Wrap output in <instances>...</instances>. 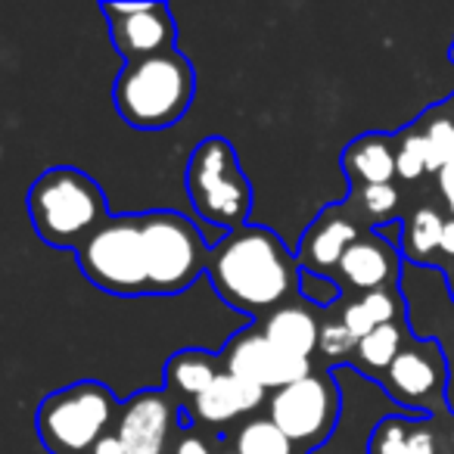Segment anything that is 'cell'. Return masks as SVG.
<instances>
[{"label": "cell", "instance_id": "cell-25", "mask_svg": "<svg viewBox=\"0 0 454 454\" xmlns=\"http://www.w3.org/2000/svg\"><path fill=\"white\" fill-rule=\"evenodd\" d=\"M427 175V146H423L420 125H408L398 134V177L402 181H417Z\"/></svg>", "mask_w": 454, "mask_h": 454}, {"label": "cell", "instance_id": "cell-32", "mask_svg": "<svg viewBox=\"0 0 454 454\" xmlns=\"http://www.w3.org/2000/svg\"><path fill=\"white\" fill-rule=\"evenodd\" d=\"M439 255L448 262H454V218L445 221V231H442V243H439Z\"/></svg>", "mask_w": 454, "mask_h": 454}, {"label": "cell", "instance_id": "cell-13", "mask_svg": "<svg viewBox=\"0 0 454 454\" xmlns=\"http://www.w3.org/2000/svg\"><path fill=\"white\" fill-rule=\"evenodd\" d=\"M402 247H395L392 240H386L380 231H364L358 240L348 247V253L342 255L340 268L333 278L342 286H352L361 296L373 290H389L398 286L404 274V255L398 253Z\"/></svg>", "mask_w": 454, "mask_h": 454}, {"label": "cell", "instance_id": "cell-28", "mask_svg": "<svg viewBox=\"0 0 454 454\" xmlns=\"http://www.w3.org/2000/svg\"><path fill=\"white\" fill-rule=\"evenodd\" d=\"M342 324L348 327V333L355 336V340H364V336H371L373 330H377V324H373V317L367 315V309L361 305V299H355V302H348L346 309H342Z\"/></svg>", "mask_w": 454, "mask_h": 454}, {"label": "cell", "instance_id": "cell-33", "mask_svg": "<svg viewBox=\"0 0 454 454\" xmlns=\"http://www.w3.org/2000/svg\"><path fill=\"white\" fill-rule=\"evenodd\" d=\"M445 442H448V454H454V414H451V427H445Z\"/></svg>", "mask_w": 454, "mask_h": 454}, {"label": "cell", "instance_id": "cell-30", "mask_svg": "<svg viewBox=\"0 0 454 454\" xmlns=\"http://www.w3.org/2000/svg\"><path fill=\"white\" fill-rule=\"evenodd\" d=\"M435 177H439V193H442V200H445L448 212H451V218H454V156L448 159V165Z\"/></svg>", "mask_w": 454, "mask_h": 454}, {"label": "cell", "instance_id": "cell-4", "mask_svg": "<svg viewBox=\"0 0 454 454\" xmlns=\"http://www.w3.org/2000/svg\"><path fill=\"white\" fill-rule=\"evenodd\" d=\"M184 187L193 212L215 231L234 234L249 224L253 184L243 175L234 144L221 134H212L193 146L184 168Z\"/></svg>", "mask_w": 454, "mask_h": 454}, {"label": "cell", "instance_id": "cell-14", "mask_svg": "<svg viewBox=\"0 0 454 454\" xmlns=\"http://www.w3.org/2000/svg\"><path fill=\"white\" fill-rule=\"evenodd\" d=\"M364 234V224L352 215V208L342 206H327L305 231L302 243H299V262L305 271L327 274L336 271L342 262V255L348 253L358 237Z\"/></svg>", "mask_w": 454, "mask_h": 454}, {"label": "cell", "instance_id": "cell-16", "mask_svg": "<svg viewBox=\"0 0 454 454\" xmlns=\"http://www.w3.org/2000/svg\"><path fill=\"white\" fill-rule=\"evenodd\" d=\"M340 168L348 181V190L392 184L398 177V134L367 131L355 137L342 150Z\"/></svg>", "mask_w": 454, "mask_h": 454}, {"label": "cell", "instance_id": "cell-1", "mask_svg": "<svg viewBox=\"0 0 454 454\" xmlns=\"http://www.w3.org/2000/svg\"><path fill=\"white\" fill-rule=\"evenodd\" d=\"M302 262L262 224H247L243 231L212 243L206 278L221 302L265 321L284 305L302 299Z\"/></svg>", "mask_w": 454, "mask_h": 454}, {"label": "cell", "instance_id": "cell-12", "mask_svg": "<svg viewBox=\"0 0 454 454\" xmlns=\"http://www.w3.org/2000/svg\"><path fill=\"white\" fill-rule=\"evenodd\" d=\"M184 404L168 389H140L121 404L119 433L125 454H165L175 429L181 427Z\"/></svg>", "mask_w": 454, "mask_h": 454}, {"label": "cell", "instance_id": "cell-29", "mask_svg": "<svg viewBox=\"0 0 454 454\" xmlns=\"http://www.w3.org/2000/svg\"><path fill=\"white\" fill-rule=\"evenodd\" d=\"M181 429H184V435L177 439L175 454H215L212 445H208V442L202 439L200 433H190L193 427H181Z\"/></svg>", "mask_w": 454, "mask_h": 454}, {"label": "cell", "instance_id": "cell-23", "mask_svg": "<svg viewBox=\"0 0 454 454\" xmlns=\"http://www.w3.org/2000/svg\"><path fill=\"white\" fill-rule=\"evenodd\" d=\"M237 454H296V445L278 429L271 417H255L243 423L234 435Z\"/></svg>", "mask_w": 454, "mask_h": 454}, {"label": "cell", "instance_id": "cell-24", "mask_svg": "<svg viewBox=\"0 0 454 454\" xmlns=\"http://www.w3.org/2000/svg\"><path fill=\"white\" fill-rule=\"evenodd\" d=\"M423 414H386L377 420L367 442V454H417L411 445V420Z\"/></svg>", "mask_w": 454, "mask_h": 454}, {"label": "cell", "instance_id": "cell-8", "mask_svg": "<svg viewBox=\"0 0 454 454\" xmlns=\"http://www.w3.org/2000/svg\"><path fill=\"white\" fill-rule=\"evenodd\" d=\"M268 417L278 429L302 448V454L317 451L333 439L342 417V389L333 371L309 373L299 383L271 392L268 398Z\"/></svg>", "mask_w": 454, "mask_h": 454}, {"label": "cell", "instance_id": "cell-34", "mask_svg": "<svg viewBox=\"0 0 454 454\" xmlns=\"http://www.w3.org/2000/svg\"><path fill=\"white\" fill-rule=\"evenodd\" d=\"M442 106H445V113H448V115H451V121H454V94H451V97H448V100H445V103H442Z\"/></svg>", "mask_w": 454, "mask_h": 454}, {"label": "cell", "instance_id": "cell-6", "mask_svg": "<svg viewBox=\"0 0 454 454\" xmlns=\"http://www.w3.org/2000/svg\"><path fill=\"white\" fill-rule=\"evenodd\" d=\"M146 243V271H150V296H177L190 290L206 274L212 243L202 231L175 208H150L140 212Z\"/></svg>", "mask_w": 454, "mask_h": 454}, {"label": "cell", "instance_id": "cell-9", "mask_svg": "<svg viewBox=\"0 0 454 454\" xmlns=\"http://www.w3.org/2000/svg\"><path fill=\"white\" fill-rule=\"evenodd\" d=\"M383 392L411 414H445L448 411V358L439 342L411 336L392 367L380 380Z\"/></svg>", "mask_w": 454, "mask_h": 454}, {"label": "cell", "instance_id": "cell-18", "mask_svg": "<svg viewBox=\"0 0 454 454\" xmlns=\"http://www.w3.org/2000/svg\"><path fill=\"white\" fill-rule=\"evenodd\" d=\"M259 327L274 346L284 348L293 358L311 361V355L317 352V342H321V321L302 302L284 305L274 315H268L265 321H259Z\"/></svg>", "mask_w": 454, "mask_h": 454}, {"label": "cell", "instance_id": "cell-27", "mask_svg": "<svg viewBox=\"0 0 454 454\" xmlns=\"http://www.w3.org/2000/svg\"><path fill=\"white\" fill-rule=\"evenodd\" d=\"M302 299L315 309H330L336 305V299H342V284L333 274L302 271Z\"/></svg>", "mask_w": 454, "mask_h": 454}, {"label": "cell", "instance_id": "cell-37", "mask_svg": "<svg viewBox=\"0 0 454 454\" xmlns=\"http://www.w3.org/2000/svg\"><path fill=\"white\" fill-rule=\"evenodd\" d=\"M224 454H237V451H224Z\"/></svg>", "mask_w": 454, "mask_h": 454}, {"label": "cell", "instance_id": "cell-17", "mask_svg": "<svg viewBox=\"0 0 454 454\" xmlns=\"http://www.w3.org/2000/svg\"><path fill=\"white\" fill-rule=\"evenodd\" d=\"M224 371L221 352H206V348H181L165 361V389L177 398V402L190 404L200 398L215 380Z\"/></svg>", "mask_w": 454, "mask_h": 454}, {"label": "cell", "instance_id": "cell-5", "mask_svg": "<svg viewBox=\"0 0 454 454\" xmlns=\"http://www.w3.org/2000/svg\"><path fill=\"white\" fill-rule=\"evenodd\" d=\"M121 404L100 380H78L44 395L35 411V433L47 454H90L119 423Z\"/></svg>", "mask_w": 454, "mask_h": 454}, {"label": "cell", "instance_id": "cell-21", "mask_svg": "<svg viewBox=\"0 0 454 454\" xmlns=\"http://www.w3.org/2000/svg\"><path fill=\"white\" fill-rule=\"evenodd\" d=\"M398 202H402V193L395 190V184H377V187L348 190L346 206L364 224V231H380L392 224V218L398 215Z\"/></svg>", "mask_w": 454, "mask_h": 454}, {"label": "cell", "instance_id": "cell-3", "mask_svg": "<svg viewBox=\"0 0 454 454\" xmlns=\"http://www.w3.org/2000/svg\"><path fill=\"white\" fill-rule=\"evenodd\" d=\"M196 97L193 63L181 51L125 63L113 84V106L134 131H165L190 113Z\"/></svg>", "mask_w": 454, "mask_h": 454}, {"label": "cell", "instance_id": "cell-15", "mask_svg": "<svg viewBox=\"0 0 454 454\" xmlns=\"http://www.w3.org/2000/svg\"><path fill=\"white\" fill-rule=\"evenodd\" d=\"M268 392L262 386L240 380L234 373H221L200 398L184 404L181 411V427H224V423L237 420V417L249 414V411L262 408Z\"/></svg>", "mask_w": 454, "mask_h": 454}, {"label": "cell", "instance_id": "cell-26", "mask_svg": "<svg viewBox=\"0 0 454 454\" xmlns=\"http://www.w3.org/2000/svg\"><path fill=\"white\" fill-rule=\"evenodd\" d=\"M317 352L340 367H342V361L352 364L355 352H358V340L348 333V327L342 321H327V324H321V342H317Z\"/></svg>", "mask_w": 454, "mask_h": 454}, {"label": "cell", "instance_id": "cell-36", "mask_svg": "<svg viewBox=\"0 0 454 454\" xmlns=\"http://www.w3.org/2000/svg\"><path fill=\"white\" fill-rule=\"evenodd\" d=\"M448 63L454 66V38H451V47H448Z\"/></svg>", "mask_w": 454, "mask_h": 454}, {"label": "cell", "instance_id": "cell-20", "mask_svg": "<svg viewBox=\"0 0 454 454\" xmlns=\"http://www.w3.org/2000/svg\"><path fill=\"white\" fill-rule=\"evenodd\" d=\"M408 340H411L408 324H398V321L383 324V327H377L371 336H364V340L358 342V352H355V358L348 367H355L361 377H371L373 383H380L383 373L392 367V361L398 358V352H402Z\"/></svg>", "mask_w": 454, "mask_h": 454}, {"label": "cell", "instance_id": "cell-11", "mask_svg": "<svg viewBox=\"0 0 454 454\" xmlns=\"http://www.w3.org/2000/svg\"><path fill=\"white\" fill-rule=\"evenodd\" d=\"M221 361H224L227 373L249 380V383L262 386L265 392H278L284 386L299 383L309 373H315L311 371V361L286 355L284 348H278L262 333V327L240 330L237 336H231L224 352H221Z\"/></svg>", "mask_w": 454, "mask_h": 454}, {"label": "cell", "instance_id": "cell-7", "mask_svg": "<svg viewBox=\"0 0 454 454\" xmlns=\"http://www.w3.org/2000/svg\"><path fill=\"white\" fill-rule=\"evenodd\" d=\"M82 274L113 296H150L146 243L140 212L109 215L106 224L78 249Z\"/></svg>", "mask_w": 454, "mask_h": 454}, {"label": "cell", "instance_id": "cell-22", "mask_svg": "<svg viewBox=\"0 0 454 454\" xmlns=\"http://www.w3.org/2000/svg\"><path fill=\"white\" fill-rule=\"evenodd\" d=\"M423 131V146H427V175H439L454 156V121L445 113V106H433L417 119Z\"/></svg>", "mask_w": 454, "mask_h": 454}, {"label": "cell", "instance_id": "cell-35", "mask_svg": "<svg viewBox=\"0 0 454 454\" xmlns=\"http://www.w3.org/2000/svg\"><path fill=\"white\" fill-rule=\"evenodd\" d=\"M445 280H448V293H451V299H454V271H448Z\"/></svg>", "mask_w": 454, "mask_h": 454}, {"label": "cell", "instance_id": "cell-2", "mask_svg": "<svg viewBox=\"0 0 454 454\" xmlns=\"http://www.w3.org/2000/svg\"><path fill=\"white\" fill-rule=\"evenodd\" d=\"M28 218L51 249L78 253L106 224V190L75 165H57L28 187Z\"/></svg>", "mask_w": 454, "mask_h": 454}, {"label": "cell", "instance_id": "cell-31", "mask_svg": "<svg viewBox=\"0 0 454 454\" xmlns=\"http://www.w3.org/2000/svg\"><path fill=\"white\" fill-rule=\"evenodd\" d=\"M90 454H125V445H121L119 433L113 429V433H106L100 442H97L94 451H90Z\"/></svg>", "mask_w": 454, "mask_h": 454}, {"label": "cell", "instance_id": "cell-10", "mask_svg": "<svg viewBox=\"0 0 454 454\" xmlns=\"http://www.w3.org/2000/svg\"><path fill=\"white\" fill-rule=\"evenodd\" d=\"M109 22L113 51L125 63L150 59L159 53L177 51V26L168 4L162 0H125V4H100Z\"/></svg>", "mask_w": 454, "mask_h": 454}, {"label": "cell", "instance_id": "cell-19", "mask_svg": "<svg viewBox=\"0 0 454 454\" xmlns=\"http://www.w3.org/2000/svg\"><path fill=\"white\" fill-rule=\"evenodd\" d=\"M445 215L433 206H417L402 224V255L408 265L433 268L439 255L442 231H445Z\"/></svg>", "mask_w": 454, "mask_h": 454}]
</instances>
